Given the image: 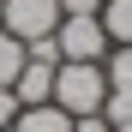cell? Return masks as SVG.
Wrapping results in <instances>:
<instances>
[{
    "mask_svg": "<svg viewBox=\"0 0 132 132\" xmlns=\"http://www.w3.org/2000/svg\"><path fill=\"white\" fill-rule=\"evenodd\" d=\"M102 102H108V72H102V60H60L54 66V108L60 114H102Z\"/></svg>",
    "mask_w": 132,
    "mask_h": 132,
    "instance_id": "cell-1",
    "label": "cell"
},
{
    "mask_svg": "<svg viewBox=\"0 0 132 132\" xmlns=\"http://www.w3.org/2000/svg\"><path fill=\"white\" fill-rule=\"evenodd\" d=\"M54 48L60 60H108V30H102V18H60L54 24Z\"/></svg>",
    "mask_w": 132,
    "mask_h": 132,
    "instance_id": "cell-2",
    "label": "cell"
},
{
    "mask_svg": "<svg viewBox=\"0 0 132 132\" xmlns=\"http://www.w3.org/2000/svg\"><path fill=\"white\" fill-rule=\"evenodd\" d=\"M54 24H60V0H6L0 6V30H12L18 42L54 36Z\"/></svg>",
    "mask_w": 132,
    "mask_h": 132,
    "instance_id": "cell-3",
    "label": "cell"
},
{
    "mask_svg": "<svg viewBox=\"0 0 132 132\" xmlns=\"http://www.w3.org/2000/svg\"><path fill=\"white\" fill-rule=\"evenodd\" d=\"M12 96L18 108H36V102H54V60H30L18 66V78H12Z\"/></svg>",
    "mask_w": 132,
    "mask_h": 132,
    "instance_id": "cell-4",
    "label": "cell"
},
{
    "mask_svg": "<svg viewBox=\"0 0 132 132\" xmlns=\"http://www.w3.org/2000/svg\"><path fill=\"white\" fill-rule=\"evenodd\" d=\"M102 30H108V42L114 48H132V0H102Z\"/></svg>",
    "mask_w": 132,
    "mask_h": 132,
    "instance_id": "cell-5",
    "label": "cell"
},
{
    "mask_svg": "<svg viewBox=\"0 0 132 132\" xmlns=\"http://www.w3.org/2000/svg\"><path fill=\"white\" fill-rule=\"evenodd\" d=\"M102 72H108V90H132V48H108Z\"/></svg>",
    "mask_w": 132,
    "mask_h": 132,
    "instance_id": "cell-6",
    "label": "cell"
},
{
    "mask_svg": "<svg viewBox=\"0 0 132 132\" xmlns=\"http://www.w3.org/2000/svg\"><path fill=\"white\" fill-rule=\"evenodd\" d=\"M18 66H24V42H18L12 30H0V84H12Z\"/></svg>",
    "mask_w": 132,
    "mask_h": 132,
    "instance_id": "cell-7",
    "label": "cell"
},
{
    "mask_svg": "<svg viewBox=\"0 0 132 132\" xmlns=\"http://www.w3.org/2000/svg\"><path fill=\"white\" fill-rule=\"evenodd\" d=\"M102 120H108V126H126V120H132V90H108Z\"/></svg>",
    "mask_w": 132,
    "mask_h": 132,
    "instance_id": "cell-8",
    "label": "cell"
},
{
    "mask_svg": "<svg viewBox=\"0 0 132 132\" xmlns=\"http://www.w3.org/2000/svg\"><path fill=\"white\" fill-rule=\"evenodd\" d=\"M102 0H60V18H96Z\"/></svg>",
    "mask_w": 132,
    "mask_h": 132,
    "instance_id": "cell-9",
    "label": "cell"
},
{
    "mask_svg": "<svg viewBox=\"0 0 132 132\" xmlns=\"http://www.w3.org/2000/svg\"><path fill=\"white\" fill-rule=\"evenodd\" d=\"M18 120V96H12V84H0V132H6Z\"/></svg>",
    "mask_w": 132,
    "mask_h": 132,
    "instance_id": "cell-10",
    "label": "cell"
},
{
    "mask_svg": "<svg viewBox=\"0 0 132 132\" xmlns=\"http://www.w3.org/2000/svg\"><path fill=\"white\" fill-rule=\"evenodd\" d=\"M72 132H108V120H102V114H78V120H72Z\"/></svg>",
    "mask_w": 132,
    "mask_h": 132,
    "instance_id": "cell-11",
    "label": "cell"
},
{
    "mask_svg": "<svg viewBox=\"0 0 132 132\" xmlns=\"http://www.w3.org/2000/svg\"><path fill=\"white\" fill-rule=\"evenodd\" d=\"M108 132H132V120H126V126H108Z\"/></svg>",
    "mask_w": 132,
    "mask_h": 132,
    "instance_id": "cell-12",
    "label": "cell"
},
{
    "mask_svg": "<svg viewBox=\"0 0 132 132\" xmlns=\"http://www.w3.org/2000/svg\"><path fill=\"white\" fill-rule=\"evenodd\" d=\"M0 6H6V0H0Z\"/></svg>",
    "mask_w": 132,
    "mask_h": 132,
    "instance_id": "cell-13",
    "label": "cell"
}]
</instances>
